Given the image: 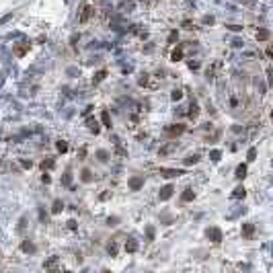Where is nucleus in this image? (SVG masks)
<instances>
[{"mask_svg":"<svg viewBox=\"0 0 273 273\" xmlns=\"http://www.w3.org/2000/svg\"><path fill=\"white\" fill-rule=\"evenodd\" d=\"M181 97H183V92H181V91H175V92H172V101H179Z\"/></svg>","mask_w":273,"mask_h":273,"instance_id":"obj_15","label":"nucleus"},{"mask_svg":"<svg viewBox=\"0 0 273 273\" xmlns=\"http://www.w3.org/2000/svg\"><path fill=\"white\" fill-rule=\"evenodd\" d=\"M107 156H109V154H107V152H105V150H99V158H101L103 162H105V160H107Z\"/></svg>","mask_w":273,"mask_h":273,"instance_id":"obj_16","label":"nucleus"},{"mask_svg":"<svg viewBox=\"0 0 273 273\" xmlns=\"http://www.w3.org/2000/svg\"><path fill=\"white\" fill-rule=\"evenodd\" d=\"M142 185H144V179H140V177H134V179H129V187H132V191H138Z\"/></svg>","mask_w":273,"mask_h":273,"instance_id":"obj_2","label":"nucleus"},{"mask_svg":"<svg viewBox=\"0 0 273 273\" xmlns=\"http://www.w3.org/2000/svg\"><path fill=\"white\" fill-rule=\"evenodd\" d=\"M244 175H247V166L240 164L238 169H236V179H244Z\"/></svg>","mask_w":273,"mask_h":273,"instance_id":"obj_3","label":"nucleus"},{"mask_svg":"<svg viewBox=\"0 0 273 273\" xmlns=\"http://www.w3.org/2000/svg\"><path fill=\"white\" fill-rule=\"evenodd\" d=\"M101 117H103V123L107 125V127H111V121H109V113H107V111H103Z\"/></svg>","mask_w":273,"mask_h":273,"instance_id":"obj_9","label":"nucleus"},{"mask_svg":"<svg viewBox=\"0 0 273 273\" xmlns=\"http://www.w3.org/2000/svg\"><path fill=\"white\" fill-rule=\"evenodd\" d=\"M240 195L244 197V189H242V187H238V189H236V193H234V197H240Z\"/></svg>","mask_w":273,"mask_h":273,"instance_id":"obj_19","label":"nucleus"},{"mask_svg":"<svg viewBox=\"0 0 273 273\" xmlns=\"http://www.w3.org/2000/svg\"><path fill=\"white\" fill-rule=\"evenodd\" d=\"M88 14H91V6H84V12H82V17H80V21L84 23V21L88 19Z\"/></svg>","mask_w":273,"mask_h":273,"instance_id":"obj_7","label":"nucleus"},{"mask_svg":"<svg viewBox=\"0 0 273 273\" xmlns=\"http://www.w3.org/2000/svg\"><path fill=\"white\" fill-rule=\"evenodd\" d=\"M212 156H214V160H220V152H218V150H216V152H212Z\"/></svg>","mask_w":273,"mask_h":273,"instance_id":"obj_21","label":"nucleus"},{"mask_svg":"<svg viewBox=\"0 0 273 273\" xmlns=\"http://www.w3.org/2000/svg\"><path fill=\"white\" fill-rule=\"evenodd\" d=\"M62 207H64V205H62V201H60V199H56V201H54V209H51V212H54V214H57V212H62Z\"/></svg>","mask_w":273,"mask_h":273,"instance_id":"obj_5","label":"nucleus"},{"mask_svg":"<svg viewBox=\"0 0 273 273\" xmlns=\"http://www.w3.org/2000/svg\"><path fill=\"white\" fill-rule=\"evenodd\" d=\"M212 236H214V242H220V240H222V234H220V230H218V228H214V230H212Z\"/></svg>","mask_w":273,"mask_h":273,"instance_id":"obj_6","label":"nucleus"},{"mask_svg":"<svg viewBox=\"0 0 273 273\" xmlns=\"http://www.w3.org/2000/svg\"><path fill=\"white\" fill-rule=\"evenodd\" d=\"M125 249L129 250V253H134V250L138 249V244H136V242H134V240H129V242H127V244H125Z\"/></svg>","mask_w":273,"mask_h":273,"instance_id":"obj_8","label":"nucleus"},{"mask_svg":"<svg viewBox=\"0 0 273 273\" xmlns=\"http://www.w3.org/2000/svg\"><path fill=\"white\" fill-rule=\"evenodd\" d=\"M257 37H259L261 41H265V39L269 37V31H259V33H257Z\"/></svg>","mask_w":273,"mask_h":273,"instance_id":"obj_11","label":"nucleus"},{"mask_svg":"<svg viewBox=\"0 0 273 273\" xmlns=\"http://www.w3.org/2000/svg\"><path fill=\"white\" fill-rule=\"evenodd\" d=\"M255 154H257L255 150H249V160H255Z\"/></svg>","mask_w":273,"mask_h":273,"instance_id":"obj_20","label":"nucleus"},{"mask_svg":"<svg viewBox=\"0 0 273 273\" xmlns=\"http://www.w3.org/2000/svg\"><path fill=\"white\" fill-rule=\"evenodd\" d=\"M172 191H175V187H172V185H166V187L160 191V199H162V201H166V199L172 195Z\"/></svg>","mask_w":273,"mask_h":273,"instance_id":"obj_1","label":"nucleus"},{"mask_svg":"<svg viewBox=\"0 0 273 273\" xmlns=\"http://www.w3.org/2000/svg\"><path fill=\"white\" fill-rule=\"evenodd\" d=\"M195 197V193L193 191H191V189H187V191H185V193H183V201H191V199H193Z\"/></svg>","mask_w":273,"mask_h":273,"instance_id":"obj_4","label":"nucleus"},{"mask_svg":"<svg viewBox=\"0 0 273 273\" xmlns=\"http://www.w3.org/2000/svg\"><path fill=\"white\" fill-rule=\"evenodd\" d=\"M23 250H25V253H33L35 247L31 244V242H25V244H23Z\"/></svg>","mask_w":273,"mask_h":273,"instance_id":"obj_10","label":"nucleus"},{"mask_svg":"<svg viewBox=\"0 0 273 273\" xmlns=\"http://www.w3.org/2000/svg\"><path fill=\"white\" fill-rule=\"evenodd\" d=\"M181 56H183L181 49H175V51H172V60H175V62H177V60H181Z\"/></svg>","mask_w":273,"mask_h":273,"instance_id":"obj_12","label":"nucleus"},{"mask_svg":"<svg viewBox=\"0 0 273 273\" xmlns=\"http://www.w3.org/2000/svg\"><path fill=\"white\" fill-rule=\"evenodd\" d=\"M91 179H92V177H91V171H84V172H82V181H84V183H88Z\"/></svg>","mask_w":273,"mask_h":273,"instance_id":"obj_13","label":"nucleus"},{"mask_svg":"<svg viewBox=\"0 0 273 273\" xmlns=\"http://www.w3.org/2000/svg\"><path fill=\"white\" fill-rule=\"evenodd\" d=\"M191 162L195 164V162H197V156H189V158L185 160V164H191Z\"/></svg>","mask_w":273,"mask_h":273,"instance_id":"obj_17","label":"nucleus"},{"mask_svg":"<svg viewBox=\"0 0 273 273\" xmlns=\"http://www.w3.org/2000/svg\"><path fill=\"white\" fill-rule=\"evenodd\" d=\"M66 148H68L66 142H57V150H60V152H66Z\"/></svg>","mask_w":273,"mask_h":273,"instance_id":"obj_14","label":"nucleus"},{"mask_svg":"<svg viewBox=\"0 0 273 273\" xmlns=\"http://www.w3.org/2000/svg\"><path fill=\"white\" fill-rule=\"evenodd\" d=\"M250 232H253V224H247V226H244V234H247V236H249Z\"/></svg>","mask_w":273,"mask_h":273,"instance_id":"obj_18","label":"nucleus"}]
</instances>
